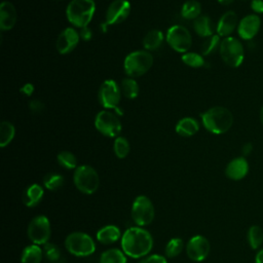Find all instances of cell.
Here are the masks:
<instances>
[{"label": "cell", "mask_w": 263, "mask_h": 263, "mask_svg": "<svg viewBox=\"0 0 263 263\" xmlns=\"http://www.w3.org/2000/svg\"><path fill=\"white\" fill-rule=\"evenodd\" d=\"M120 239L123 253L134 259L146 257L153 247L150 232L139 226L127 228Z\"/></svg>", "instance_id": "1"}, {"label": "cell", "mask_w": 263, "mask_h": 263, "mask_svg": "<svg viewBox=\"0 0 263 263\" xmlns=\"http://www.w3.org/2000/svg\"><path fill=\"white\" fill-rule=\"evenodd\" d=\"M201 121L206 130L215 135H221L230 129L233 124V115L225 107L216 106L201 114Z\"/></svg>", "instance_id": "2"}, {"label": "cell", "mask_w": 263, "mask_h": 263, "mask_svg": "<svg viewBox=\"0 0 263 263\" xmlns=\"http://www.w3.org/2000/svg\"><path fill=\"white\" fill-rule=\"evenodd\" d=\"M96 11L93 0H72L66 9L68 21L79 29L87 27Z\"/></svg>", "instance_id": "3"}, {"label": "cell", "mask_w": 263, "mask_h": 263, "mask_svg": "<svg viewBox=\"0 0 263 263\" xmlns=\"http://www.w3.org/2000/svg\"><path fill=\"white\" fill-rule=\"evenodd\" d=\"M153 57L148 50H135L124 59V72L135 78L144 75L152 67Z\"/></svg>", "instance_id": "4"}, {"label": "cell", "mask_w": 263, "mask_h": 263, "mask_svg": "<svg viewBox=\"0 0 263 263\" xmlns=\"http://www.w3.org/2000/svg\"><path fill=\"white\" fill-rule=\"evenodd\" d=\"M73 181L76 188L83 194H92L100 186L99 174L92 166L87 164L79 165L75 168Z\"/></svg>", "instance_id": "5"}, {"label": "cell", "mask_w": 263, "mask_h": 263, "mask_svg": "<svg viewBox=\"0 0 263 263\" xmlns=\"http://www.w3.org/2000/svg\"><path fill=\"white\" fill-rule=\"evenodd\" d=\"M219 52L223 62L231 68L239 67L245 59V49L241 42L232 36L222 39Z\"/></svg>", "instance_id": "6"}, {"label": "cell", "mask_w": 263, "mask_h": 263, "mask_svg": "<svg viewBox=\"0 0 263 263\" xmlns=\"http://www.w3.org/2000/svg\"><path fill=\"white\" fill-rule=\"evenodd\" d=\"M65 247L70 254L76 257H87L96 251L93 239L88 234L80 231L68 234L65 239Z\"/></svg>", "instance_id": "7"}, {"label": "cell", "mask_w": 263, "mask_h": 263, "mask_svg": "<svg viewBox=\"0 0 263 263\" xmlns=\"http://www.w3.org/2000/svg\"><path fill=\"white\" fill-rule=\"evenodd\" d=\"M155 216L152 201L146 195H139L135 198L132 205V219L137 226L149 225Z\"/></svg>", "instance_id": "8"}, {"label": "cell", "mask_w": 263, "mask_h": 263, "mask_svg": "<svg viewBox=\"0 0 263 263\" xmlns=\"http://www.w3.org/2000/svg\"><path fill=\"white\" fill-rule=\"evenodd\" d=\"M95 126L102 135L109 138H117L122 129L117 115L108 110L100 111L96 115Z\"/></svg>", "instance_id": "9"}, {"label": "cell", "mask_w": 263, "mask_h": 263, "mask_svg": "<svg viewBox=\"0 0 263 263\" xmlns=\"http://www.w3.org/2000/svg\"><path fill=\"white\" fill-rule=\"evenodd\" d=\"M50 223L47 217L39 215L34 217L28 225L27 234L34 245H45L50 237Z\"/></svg>", "instance_id": "10"}, {"label": "cell", "mask_w": 263, "mask_h": 263, "mask_svg": "<svg viewBox=\"0 0 263 263\" xmlns=\"http://www.w3.org/2000/svg\"><path fill=\"white\" fill-rule=\"evenodd\" d=\"M166 42L177 52H187L191 47L192 37L187 28L181 25L172 26L165 35Z\"/></svg>", "instance_id": "11"}, {"label": "cell", "mask_w": 263, "mask_h": 263, "mask_svg": "<svg viewBox=\"0 0 263 263\" xmlns=\"http://www.w3.org/2000/svg\"><path fill=\"white\" fill-rule=\"evenodd\" d=\"M130 12V3L127 0H114L108 6L105 22L101 24L103 32L111 25H118L124 22Z\"/></svg>", "instance_id": "12"}, {"label": "cell", "mask_w": 263, "mask_h": 263, "mask_svg": "<svg viewBox=\"0 0 263 263\" xmlns=\"http://www.w3.org/2000/svg\"><path fill=\"white\" fill-rule=\"evenodd\" d=\"M99 102L105 109H117L120 99H121V89L118 84L112 80H105L99 89Z\"/></svg>", "instance_id": "13"}, {"label": "cell", "mask_w": 263, "mask_h": 263, "mask_svg": "<svg viewBox=\"0 0 263 263\" xmlns=\"http://www.w3.org/2000/svg\"><path fill=\"white\" fill-rule=\"evenodd\" d=\"M211 246L203 235L192 236L186 245V254L189 259L195 262L203 261L210 254Z\"/></svg>", "instance_id": "14"}, {"label": "cell", "mask_w": 263, "mask_h": 263, "mask_svg": "<svg viewBox=\"0 0 263 263\" xmlns=\"http://www.w3.org/2000/svg\"><path fill=\"white\" fill-rule=\"evenodd\" d=\"M261 27V18L258 14L251 13L243 16L237 26V33L242 40H252L258 33Z\"/></svg>", "instance_id": "15"}, {"label": "cell", "mask_w": 263, "mask_h": 263, "mask_svg": "<svg viewBox=\"0 0 263 263\" xmlns=\"http://www.w3.org/2000/svg\"><path fill=\"white\" fill-rule=\"evenodd\" d=\"M80 36L74 28H66L61 32L57 39V49L61 54H68L73 51L78 42Z\"/></svg>", "instance_id": "16"}, {"label": "cell", "mask_w": 263, "mask_h": 263, "mask_svg": "<svg viewBox=\"0 0 263 263\" xmlns=\"http://www.w3.org/2000/svg\"><path fill=\"white\" fill-rule=\"evenodd\" d=\"M249 168L250 166L247 158L243 156H238L228 162L225 168V175L230 180L239 181L248 175Z\"/></svg>", "instance_id": "17"}, {"label": "cell", "mask_w": 263, "mask_h": 263, "mask_svg": "<svg viewBox=\"0 0 263 263\" xmlns=\"http://www.w3.org/2000/svg\"><path fill=\"white\" fill-rule=\"evenodd\" d=\"M238 17L237 14L233 10L226 11L218 21L216 31L220 37H228L230 36L238 26Z\"/></svg>", "instance_id": "18"}, {"label": "cell", "mask_w": 263, "mask_h": 263, "mask_svg": "<svg viewBox=\"0 0 263 263\" xmlns=\"http://www.w3.org/2000/svg\"><path fill=\"white\" fill-rule=\"evenodd\" d=\"M16 9L9 1H3L0 5V29L1 31L11 30L16 23Z\"/></svg>", "instance_id": "19"}, {"label": "cell", "mask_w": 263, "mask_h": 263, "mask_svg": "<svg viewBox=\"0 0 263 263\" xmlns=\"http://www.w3.org/2000/svg\"><path fill=\"white\" fill-rule=\"evenodd\" d=\"M43 194V188L39 184H31L23 192V203L28 208H34L42 200Z\"/></svg>", "instance_id": "20"}, {"label": "cell", "mask_w": 263, "mask_h": 263, "mask_svg": "<svg viewBox=\"0 0 263 263\" xmlns=\"http://www.w3.org/2000/svg\"><path fill=\"white\" fill-rule=\"evenodd\" d=\"M120 229L115 225H106L97 232V239L102 245H112L121 238Z\"/></svg>", "instance_id": "21"}, {"label": "cell", "mask_w": 263, "mask_h": 263, "mask_svg": "<svg viewBox=\"0 0 263 263\" xmlns=\"http://www.w3.org/2000/svg\"><path fill=\"white\" fill-rule=\"evenodd\" d=\"M198 129L199 123L193 117H184L176 124V133L182 137L194 136Z\"/></svg>", "instance_id": "22"}, {"label": "cell", "mask_w": 263, "mask_h": 263, "mask_svg": "<svg viewBox=\"0 0 263 263\" xmlns=\"http://www.w3.org/2000/svg\"><path fill=\"white\" fill-rule=\"evenodd\" d=\"M193 29L200 37H210L214 35V25L210 16L200 15L193 22Z\"/></svg>", "instance_id": "23"}, {"label": "cell", "mask_w": 263, "mask_h": 263, "mask_svg": "<svg viewBox=\"0 0 263 263\" xmlns=\"http://www.w3.org/2000/svg\"><path fill=\"white\" fill-rule=\"evenodd\" d=\"M43 257V250L38 245L26 247L21 256V263H40Z\"/></svg>", "instance_id": "24"}, {"label": "cell", "mask_w": 263, "mask_h": 263, "mask_svg": "<svg viewBox=\"0 0 263 263\" xmlns=\"http://www.w3.org/2000/svg\"><path fill=\"white\" fill-rule=\"evenodd\" d=\"M163 34L159 30H151L149 31L143 40V45L146 50H155L160 47L163 42Z\"/></svg>", "instance_id": "25"}, {"label": "cell", "mask_w": 263, "mask_h": 263, "mask_svg": "<svg viewBox=\"0 0 263 263\" xmlns=\"http://www.w3.org/2000/svg\"><path fill=\"white\" fill-rule=\"evenodd\" d=\"M201 5L198 1L188 0L186 1L181 8V15L186 20H196L200 16Z\"/></svg>", "instance_id": "26"}, {"label": "cell", "mask_w": 263, "mask_h": 263, "mask_svg": "<svg viewBox=\"0 0 263 263\" xmlns=\"http://www.w3.org/2000/svg\"><path fill=\"white\" fill-rule=\"evenodd\" d=\"M99 263H126V257L123 251L108 249L101 254Z\"/></svg>", "instance_id": "27"}, {"label": "cell", "mask_w": 263, "mask_h": 263, "mask_svg": "<svg viewBox=\"0 0 263 263\" xmlns=\"http://www.w3.org/2000/svg\"><path fill=\"white\" fill-rule=\"evenodd\" d=\"M247 240L251 249L259 250L263 243V230L258 225H253L247 232Z\"/></svg>", "instance_id": "28"}, {"label": "cell", "mask_w": 263, "mask_h": 263, "mask_svg": "<svg viewBox=\"0 0 263 263\" xmlns=\"http://www.w3.org/2000/svg\"><path fill=\"white\" fill-rule=\"evenodd\" d=\"M15 128L9 121H2L0 124V146L6 147L14 138Z\"/></svg>", "instance_id": "29"}, {"label": "cell", "mask_w": 263, "mask_h": 263, "mask_svg": "<svg viewBox=\"0 0 263 263\" xmlns=\"http://www.w3.org/2000/svg\"><path fill=\"white\" fill-rule=\"evenodd\" d=\"M120 89H121L123 96L125 98H127V99H130V100L136 99L138 97V95H139V84L132 77L124 78L121 81Z\"/></svg>", "instance_id": "30"}, {"label": "cell", "mask_w": 263, "mask_h": 263, "mask_svg": "<svg viewBox=\"0 0 263 263\" xmlns=\"http://www.w3.org/2000/svg\"><path fill=\"white\" fill-rule=\"evenodd\" d=\"M64 184V177L57 173H48L43 178V185L50 191L60 189Z\"/></svg>", "instance_id": "31"}, {"label": "cell", "mask_w": 263, "mask_h": 263, "mask_svg": "<svg viewBox=\"0 0 263 263\" xmlns=\"http://www.w3.org/2000/svg\"><path fill=\"white\" fill-rule=\"evenodd\" d=\"M221 39L218 34H214L210 37H206L201 45V53L203 55H209L213 52H215L217 49L220 48Z\"/></svg>", "instance_id": "32"}, {"label": "cell", "mask_w": 263, "mask_h": 263, "mask_svg": "<svg viewBox=\"0 0 263 263\" xmlns=\"http://www.w3.org/2000/svg\"><path fill=\"white\" fill-rule=\"evenodd\" d=\"M58 162L61 166L67 170H74L77 167L76 156L70 151H61L57 156Z\"/></svg>", "instance_id": "33"}, {"label": "cell", "mask_w": 263, "mask_h": 263, "mask_svg": "<svg viewBox=\"0 0 263 263\" xmlns=\"http://www.w3.org/2000/svg\"><path fill=\"white\" fill-rule=\"evenodd\" d=\"M113 150H114L115 155L118 158H125L127 156V154L129 153V150H130L128 141L124 137L118 136L117 138H115L114 145H113Z\"/></svg>", "instance_id": "34"}, {"label": "cell", "mask_w": 263, "mask_h": 263, "mask_svg": "<svg viewBox=\"0 0 263 263\" xmlns=\"http://www.w3.org/2000/svg\"><path fill=\"white\" fill-rule=\"evenodd\" d=\"M184 243L183 240L179 237H174L170 239L165 246V256L168 258H175L177 257L183 250Z\"/></svg>", "instance_id": "35"}, {"label": "cell", "mask_w": 263, "mask_h": 263, "mask_svg": "<svg viewBox=\"0 0 263 263\" xmlns=\"http://www.w3.org/2000/svg\"><path fill=\"white\" fill-rule=\"evenodd\" d=\"M181 59L185 65L192 68H200L205 65L203 57L196 52H185Z\"/></svg>", "instance_id": "36"}, {"label": "cell", "mask_w": 263, "mask_h": 263, "mask_svg": "<svg viewBox=\"0 0 263 263\" xmlns=\"http://www.w3.org/2000/svg\"><path fill=\"white\" fill-rule=\"evenodd\" d=\"M43 255L49 261H57L61 256V251L54 243L46 242L43 245Z\"/></svg>", "instance_id": "37"}, {"label": "cell", "mask_w": 263, "mask_h": 263, "mask_svg": "<svg viewBox=\"0 0 263 263\" xmlns=\"http://www.w3.org/2000/svg\"><path fill=\"white\" fill-rule=\"evenodd\" d=\"M139 263H167V261L165 257L158 254H153L144 257Z\"/></svg>", "instance_id": "38"}, {"label": "cell", "mask_w": 263, "mask_h": 263, "mask_svg": "<svg viewBox=\"0 0 263 263\" xmlns=\"http://www.w3.org/2000/svg\"><path fill=\"white\" fill-rule=\"evenodd\" d=\"M29 108L33 113H41L44 110V104L39 100H32L29 103Z\"/></svg>", "instance_id": "39"}, {"label": "cell", "mask_w": 263, "mask_h": 263, "mask_svg": "<svg viewBox=\"0 0 263 263\" xmlns=\"http://www.w3.org/2000/svg\"><path fill=\"white\" fill-rule=\"evenodd\" d=\"M251 9L255 14L263 13V0H252L251 1Z\"/></svg>", "instance_id": "40"}, {"label": "cell", "mask_w": 263, "mask_h": 263, "mask_svg": "<svg viewBox=\"0 0 263 263\" xmlns=\"http://www.w3.org/2000/svg\"><path fill=\"white\" fill-rule=\"evenodd\" d=\"M78 33H79L80 39H82L84 41H89L92 38V31L88 28V26L81 28Z\"/></svg>", "instance_id": "41"}, {"label": "cell", "mask_w": 263, "mask_h": 263, "mask_svg": "<svg viewBox=\"0 0 263 263\" xmlns=\"http://www.w3.org/2000/svg\"><path fill=\"white\" fill-rule=\"evenodd\" d=\"M20 91H21L22 93H24V95L30 97V96L34 92V85H33L32 83H30V82L25 83V84L21 87Z\"/></svg>", "instance_id": "42"}, {"label": "cell", "mask_w": 263, "mask_h": 263, "mask_svg": "<svg viewBox=\"0 0 263 263\" xmlns=\"http://www.w3.org/2000/svg\"><path fill=\"white\" fill-rule=\"evenodd\" d=\"M253 152V144L248 142V143H245L241 147V154L243 157H247L249 156L251 153Z\"/></svg>", "instance_id": "43"}, {"label": "cell", "mask_w": 263, "mask_h": 263, "mask_svg": "<svg viewBox=\"0 0 263 263\" xmlns=\"http://www.w3.org/2000/svg\"><path fill=\"white\" fill-rule=\"evenodd\" d=\"M255 263H263V248L258 250L255 256Z\"/></svg>", "instance_id": "44"}, {"label": "cell", "mask_w": 263, "mask_h": 263, "mask_svg": "<svg viewBox=\"0 0 263 263\" xmlns=\"http://www.w3.org/2000/svg\"><path fill=\"white\" fill-rule=\"evenodd\" d=\"M233 1H234V0H218V2H219L220 4H222V5H229V4H231Z\"/></svg>", "instance_id": "45"}, {"label": "cell", "mask_w": 263, "mask_h": 263, "mask_svg": "<svg viewBox=\"0 0 263 263\" xmlns=\"http://www.w3.org/2000/svg\"><path fill=\"white\" fill-rule=\"evenodd\" d=\"M259 117H260V121H261V123H262V125H263V106H262V107H261V109H260Z\"/></svg>", "instance_id": "46"}]
</instances>
